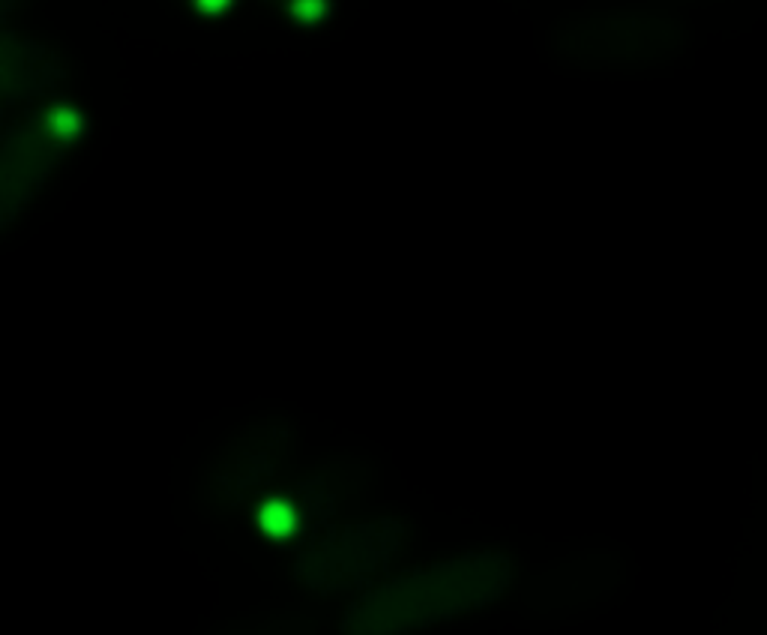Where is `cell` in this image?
Masks as SVG:
<instances>
[{
	"mask_svg": "<svg viewBox=\"0 0 767 635\" xmlns=\"http://www.w3.org/2000/svg\"><path fill=\"white\" fill-rule=\"evenodd\" d=\"M258 528L267 534V537H276V540H285L297 531V513L288 501H267L261 510H258Z\"/></svg>",
	"mask_w": 767,
	"mask_h": 635,
	"instance_id": "1",
	"label": "cell"
},
{
	"mask_svg": "<svg viewBox=\"0 0 767 635\" xmlns=\"http://www.w3.org/2000/svg\"><path fill=\"white\" fill-rule=\"evenodd\" d=\"M324 0H294V15L297 18H303V21H315V18H321L324 15Z\"/></svg>",
	"mask_w": 767,
	"mask_h": 635,
	"instance_id": "2",
	"label": "cell"
},
{
	"mask_svg": "<svg viewBox=\"0 0 767 635\" xmlns=\"http://www.w3.org/2000/svg\"><path fill=\"white\" fill-rule=\"evenodd\" d=\"M195 3H198L201 12H219V9H225L231 0H195Z\"/></svg>",
	"mask_w": 767,
	"mask_h": 635,
	"instance_id": "3",
	"label": "cell"
}]
</instances>
